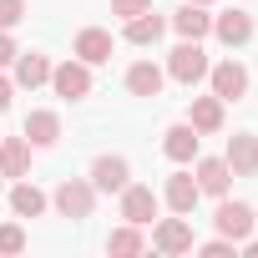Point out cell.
Listing matches in <instances>:
<instances>
[{"label":"cell","instance_id":"8992f818","mask_svg":"<svg viewBox=\"0 0 258 258\" xmlns=\"http://www.w3.org/2000/svg\"><path fill=\"white\" fill-rule=\"evenodd\" d=\"M91 187L96 192H121L126 182H132V162H126V157H116V152H101L96 162H91Z\"/></svg>","mask_w":258,"mask_h":258},{"label":"cell","instance_id":"9a60e30c","mask_svg":"<svg viewBox=\"0 0 258 258\" xmlns=\"http://www.w3.org/2000/svg\"><path fill=\"white\" fill-rule=\"evenodd\" d=\"M213 36L223 46H248L253 41V16L248 11H223V16H213Z\"/></svg>","mask_w":258,"mask_h":258},{"label":"cell","instance_id":"1f68e13d","mask_svg":"<svg viewBox=\"0 0 258 258\" xmlns=\"http://www.w3.org/2000/svg\"><path fill=\"white\" fill-rule=\"evenodd\" d=\"M0 192H6V177H0Z\"/></svg>","mask_w":258,"mask_h":258},{"label":"cell","instance_id":"4dcf8cb0","mask_svg":"<svg viewBox=\"0 0 258 258\" xmlns=\"http://www.w3.org/2000/svg\"><path fill=\"white\" fill-rule=\"evenodd\" d=\"M192 6H213V0H192Z\"/></svg>","mask_w":258,"mask_h":258},{"label":"cell","instance_id":"603a6c76","mask_svg":"<svg viewBox=\"0 0 258 258\" xmlns=\"http://www.w3.org/2000/svg\"><path fill=\"white\" fill-rule=\"evenodd\" d=\"M106 253H111V258H137V253H147V238H142V228H137V223H121V228H111V238H106Z\"/></svg>","mask_w":258,"mask_h":258},{"label":"cell","instance_id":"4316f807","mask_svg":"<svg viewBox=\"0 0 258 258\" xmlns=\"http://www.w3.org/2000/svg\"><path fill=\"white\" fill-rule=\"evenodd\" d=\"M142 11H152V0H111V16H121V21H132Z\"/></svg>","mask_w":258,"mask_h":258},{"label":"cell","instance_id":"2e32d148","mask_svg":"<svg viewBox=\"0 0 258 258\" xmlns=\"http://www.w3.org/2000/svg\"><path fill=\"white\" fill-rule=\"evenodd\" d=\"M11 66H16V76H11V81H16V86H26V91H36V86H46V81H51V61H46L41 51H21Z\"/></svg>","mask_w":258,"mask_h":258},{"label":"cell","instance_id":"6da1fadb","mask_svg":"<svg viewBox=\"0 0 258 258\" xmlns=\"http://www.w3.org/2000/svg\"><path fill=\"white\" fill-rule=\"evenodd\" d=\"M96 198H101V192L91 187V177H66V182H61V187L51 192L56 213H61V218H76V223L96 213Z\"/></svg>","mask_w":258,"mask_h":258},{"label":"cell","instance_id":"d6a6232c","mask_svg":"<svg viewBox=\"0 0 258 258\" xmlns=\"http://www.w3.org/2000/svg\"><path fill=\"white\" fill-rule=\"evenodd\" d=\"M253 228H258V218H253Z\"/></svg>","mask_w":258,"mask_h":258},{"label":"cell","instance_id":"83f0119b","mask_svg":"<svg viewBox=\"0 0 258 258\" xmlns=\"http://www.w3.org/2000/svg\"><path fill=\"white\" fill-rule=\"evenodd\" d=\"M21 51H16V41H11V31H0V71H6L11 61H16Z\"/></svg>","mask_w":258,"mask_h":258},{"label":"cell","instance_id":"277c9868","mask_svg":"<svg viewBox=\"0 0 258 258\" xmlns=\"http://www.w3.org/2000/svg\"><path fill=\"white\" fill-rule=\"evenodd\" d=\"M51 91H56L61 101L91 96V66H86V61H61V66H51Z\"/></svg>","mask_w":258,"mask_h":258},{"label":"cell","instance_id":"ffe728a7","mask_svg":"<svg viewBox=\"0 0 258 258\" xmlns=\"http://www.w3.org/2000/svg\"><path fill=\"white\" fill-rule=\"evenodd\" d=\"M162 31H167V16H157V11H142V16H132V21L121 26V36L132 41V46H157Z\"/></svg>","mask_w":258,"mask_h":258},{"label":"cell","instance_id":"ac0fdd59","mask_svg":"<svg viewBox=\"0 0 258 258\" xmlns=\"http://www.w3.org/2000/svg\"><path fill=\"white\" fill-rule=\"evenodd\" d=\"M162 81H167V71L152 66V61H132L126 66V91L132 96H162Z\"/></svg>","mask_w":258,"mask_h":258},{"label":"cell","instance_id":"3957f363","mask_svg":"<svg viewBox=\"0 0 258 258\" xmlns=\"http://www.w3.org/2000/svg\"><path fill=\"white\" fill-rule=\"evenodd\" d=\"M208 86H213V96L228 106V101H243L248 96V66L243 61H218V66H208Z\"/></svg>","mask_w":258,"mask_h":258},{"label":"cell","instance_id":"44dd1931","mask_svg":"<svg viewBox=\"0 0 258 258\" xmlns=\"http://www.w3.org/2000/svg\"><path fill=\"white\" fill-rule=\"evenodd\" d=\"M26 172H31V142L0 137V177H26Z\"/></svg>","mask_w":258,"mask_h":258},{"label":"cell","instance_id":"d4e9b609","mask_svg":"<svg viewBox=\"0 0 258 258\" xmlns=\"http://www.w3.org/2000/svg\"><path fill=\"white\" fill-rule=\"evenodd\" d=\"M26 21V0H0V31H16Z\"/></svg>","mask_w":258,"mask_h":258},{"label":"cell","instance_id":"7402d4cb","mask_svg":"<svg viewBox=\"0 0 258 258\" xmlns=\"http://www.w3.org/2000/svg\"><path fill=\"white\" fill-rule=\"evenodd\" d=\"M46 203H51V198H46L31 177H21V182L11 187V213H16V218H41V213H46Z\"/></svg>","mask_w":258,"mask_h":258},{"label":"cell","instance_id":"484cf974","mask_svg":"<svg viewBox=\"0 0 258 258\" xmlns=\"http://www.w3.org/2000/svg\"><path fill=\"white\" fill-rule=\"evenodd\" d=\"M192 248H198V253H208V258H228V253H233V248H238V243H233V238H223V233H218V238H208V243H192Z\"/></svg>","mask_w":258,"mask_h":258},{"label":"cell","instance_id":"7c38bea8","mask_svg":"<svg viewBox=\"0 0 258 258\" xmlns=\"http://www.w3.org/2000/svg\"><path fill=\"white\" fill-rule=\"evenodd\" d=\"M198 142H203V137H198V126H192V121H172L167 132H162V152H167L172 162H182V167L198 157Z\"/></svg>","mask_w":258,"mask_h":258},{"label":"cell","instance_id":"8fae6325","mask_svg":"<svg viewBox=\"0 0 258 258\" xmlns=\"http://www.w3.org/2000/svg\"><path fill=\"white\" fill-rule=\"evenodd\" d=\"M152 248L157 253H192V228H187V218L177 213V218H162L157 228H152Z\"/></svg>","mask_w":258,"mask_h":258},{"label":"cell","instance_id":"52a82bcc","mask_svg":"<svg viewBox=\"0 0 258 258\" xmlns=\"http://www.w3.org/2000/svg\"><path fill=\"white\" fill-rule=\"evenodd\" d=\"M71 56H76V61H86V66H106V61H111V31H101V26L76 31Z\"/></svg>","mask_w":258,"mask_h":258},{"label":"cell","instance_id":"cb8c5ba5","mask_svg":"<svg viewBox=\"0 0 258 258\" xmlns=\"http://www.w3.org/2000/svg\"><path fill=\"white\" fill-rule=\"evenodd\" d=\"M0 253H6V258L26 253V228L21 223H0Z\"/></svg>","mask_w":258,"mask_h":258},{"label":"cell","instance_id":"4fadbf2b","mask_svg":"<svg viewBox=\"0 0 258 258\" xmlns=\"http://www.w3.org/2000/svg\"><path fill=\"white\" fill-rule=\"evenodd\" d=\"M198 198H203V187H198V177H192V172H172V177H167V187H162V203H167L172 213H182V218L198 208Z\"/></svg>","mask_w":258,"mask_h":258},{"label":"cell","instance_id":"d6986e66","mask_svg":"<svg viewBox=\"0 0 258 258\" xmlns=\"http://www.w3.org/2000/svg\"><path fill=\"white\" fill-rule=\"evenodd\" d=\"M187 121L198 126V137H213V132H223V101L208 91V96H192V106H187Z\"/></svg>","mask_w":258,"mask_h":258},{"label":"cell","instance_id":"ba28073f","mask_svg":"<svg viewBox=\"0 0 258 258\" xmlns=\"http://www.w3.org/2000/svg\"><path fill=\"white\" fill-rule=\"evenodd\" d=\"M253 218H258V213H253L248 203H228V198H223V203H218V213H213L218 233H223V238H233V243H243V238L253 233Z\"/></svg>","mask_w":258,"mask_h":258},{"label":"cell","instance_id":"7a4b0ae2","mask_svg":"<svg viewBox=\"0 0 258 258\" xmlns=\"http://www.w3.org/2000/svg\"><path fill=\"white\" fill-rule=\"evenodd\" d=\"M208 51H203V41H182V46H172V56H167V76L172 81H182V86H198V81H208Z\"/></svg>","mask_w":258,"mask_h":258},{"label":"cell","instance_id":"30bf717a","mask_svg":"<svg viewBox=\"0 0 258 258\" xmlns=\"http://www.w3.org/2000/svg\"><path fill=\"white\" fill-rule=\"evenodd\" d=\"M198 167H192V177H198V187L208 192V198H228V187H233V167L223 162V157H192Z\"/></svg>","mask_w":258,"mask_h":258},{"label":"cell","instance_id":"9c48e42d","mask_svg":"<svg viewBox=\"0 0 258 258\" xmlns=\"http://www.w3.org/2000/svg\"><path fill=\"white\" fill-rule=\"evenodd\" d=\"M223 162L233 167V177H258V137L253 132H233Z\"/></svg>","mask_w":258,"mask_h":258},{"label":"cell","instance_id":"5b68a950","mask_svg":"<svg viewBox=\"0 0 258 258\" xmlns=\"http://www.w3.org/2000/svg\"><path fill=\"white\" fill-rule=\"evenodd\" d=\"M157 208H162V198H157L147 182H126V187H121V223L147 228V223L157 218Z\"/></svg>","mask_w":258,"mask_h":258},{"label":"cell","instance_id":"f546056e","mask_svg":"<svg viewBox=\"0 0 258 258\" xmlns=\"http://www.w3.org/2000/svg\"><path fill=\"white\" fill-rule=\"evenodd\" d=\"M243 253H248V258H258V238H253V233L243 238Z\"/></svg>","mask_w":258,"mask_h":258},{"label":"cell","instance_id":"e0dca14e","mask_svg":"<svg viewBox=\"0 0 258 258\" xmlns=\"http://www.w3.org/2000/svg\"><path fill=\"white\" fill-rule=\"evenodd\" d=\"M21 137H26L31 147H41V152H46V147H56V142H61V116H56V111H31Z\"/></svg>","mask_w":258,"mask_h":258},{"label":"cell","instance_id":"f1b7e54d","mask_svg":"<svg viewBox=\"0 0 258 258\" xmlns=\"http://www.w3.org/2000/svg\"><path fill=\"white\" fill-rule=\"evenodd\" d=\"M11 96H16V81L0 76V111H11Z\"/></svg>","mask_w":258,"mask_h":258},{"label":"cell","instance_id":"5bb4252c","mask_svg":"<svg viewBox=\"0 0 258 258\" xmlns=\"http://www.w3.org/2000/svg\"><path fill=\"white\" fill-rule=\"evenodd\" d=\"M182 41H203V36H213V16H208V6H192V0H182V11L167 21Z\"/></svg>","mask_w":258,"mask_h":258}]
</instances>
